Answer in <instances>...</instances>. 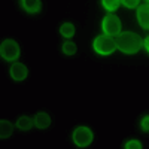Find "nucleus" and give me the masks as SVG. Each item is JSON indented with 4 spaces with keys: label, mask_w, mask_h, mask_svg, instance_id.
<instances>
[{
    "label": "nucleus",
    "mask_w": 149,
    "mask_h": 149,
    "mask_svg": "<svg viewBox=\"0 0 149 149\" xmlns=\"http://www.w3.org/2000/svg\"><path fill=\"white\" fill-rule=\"evenodd\" d=\"M116 46L121 49V51L127 52V54H133V52H137L140 46H142V39L130 31L125 33H121L118 36V40H116Z\"/></svg>",
    "instance_id": "nucleus-1"
},
{
    "label": "nucleus",
    "mask_w": 149,
    "mask_h": 149,
    "mask_svg": "<svg viewBox=\"0 0 149 149\" xmlns=\"http://www.w3.org/2000/svg\"><path fill=\"white\" fill-rule=\"evenodd\" d=\"M0 54L6 61H12V60H17L19 55V46L15 40L12 39H6L2 42L0 45Z\"/></svg>",
    "instance_id": "nucleus-2"
},
{
    "label": "nucleus",
    "mask_w": 149,
    "mask_h": 149,
    "mask_svg": "<svg viewBox=\"0 0 149 149\" xmlns=\"http://www.w3.org/2000/svg\"><path fill=\"white\" fill-rule=\"evenodd\" d=\"M94 48H95V51L98 54L107 55L116 48V42L109 36H98L94 40Z\"/></svg>",
    "instance_id": "nucleus-3"
},
{
    "label": "nucleus",
    "mask_w": 149,
    "mask_h": 149,
    "mask_svg": "<svg viewBox=\"0 0 149 149\" xmlns=\"http://www.w3.org/2000/svg\"><path fill=\"white\" fill-rule=\"evenodd\" d=\"M73 140L78 146H88L93 142V133L86 127H78L73 133Z\"/></svg>",
    "instance_id": "nucleus-4"
},
{
    "label": "nucleus",
    "mask_w": 149,
    "mask_h": 149,
    "mask_svg": "<svg viewBox=\"0 0 149 149\" xmlns=\"http://www.w3.org/2000/svg\"><path fill=\"white\" fill-rule=\"evenodd\" d=\"M103 30L107 36H116L121 30V22L118 19V17L115 15H107L103 19Z\"/></svg>",
    "instance_id": "nucleus-5"
},
{
    "label": "nucleus",
    "mask_w": 149,
    "mask_h": 149,
    "mask_svg": "<svg viewBox=\"0 0 149 149\" xmlns=\"http://www.w3.org/2000/svg\"><path fill=\"white\" fill-rule=\"evenodd\" d=\"M27 67L21 64V63H15L14 66L10 67V74H12V78H14L15 81H22V79H26L27 78Z\"/></svg>",
    "instance_id": "nucleus-6"
},
{
    "label": "nucleus",
    "mask_w": 149,
    "mask_h": 149,
    "mask_svg": "<svg viewBox=\"0 0 149 149\" xmlns=\"http://www.w3.org/2000/svg\"><path fill=\"white\" fill-rule=\"evenodd\" d=\"M137 19L143 29H149V5H143L137 10Z\"/></svg>",
    "instance_id": "nucleus-7"
},
{
    "label": "nucleus",
    "mask_w": 149,
    "mask_h": 149,
    "mask_svg": "<svg viewBox=\"0 0 149 149\" xmlns=\"http://www.w3.org/2000/svg\"><path fill=\"white\" fill-rule=\"evenodd\" d=\"M34 124L37 128H48L49 124H51V118L45 112H40V113H37L34 116Z\"/></svg>",
    "instance_id": "nucleus-8"
},
{
    "label": "nucleus",
    "mask_w": 149,
    "mask_h": 149,
    "mask_svg": "<svg viewBox=\"0 0 149 149\" xmlns=\"http://www.w3.org/2000/svg\"><path fill=\"white\" fill-rule=\"evenodd\" d=\"M22 6L27 12L34 14L40 9V0H22Z\"/></svg>",
    "instance_id": "nucleus-9"
},
{
    "label": "nucleus",
    "mask_w": 149,
    "mask_h": 149,
    "mask_svg": "<svg viewBox=\"0 0 149 149\" xmlns=\"http://www.w3.org/2000/svg\"><path fill=\"white\" fill-rule=\"evenodd\" d=\"M12 124L9 122V121H2L0 122V137L2 139H6V137H9V136L12 134Z\"/></svg>",
    "instance_id": "nucleus-10"
},
{
    "label": "nucleus",
    "mask_w": 149,
    "mask_h": 149,
    "mask_svg": "<svg viewBox=\"0 0 149 149\" xmlns=\"http://www.w3.org/2000/svg\"><path fill=\"white\" fill-rule=\"evenodd\" d=\"M31 125H33V122H31V119L29 116H21L18 119V122H17V127L19 130H30Z\"/></svg>",
    "instance_id": "nucleus-11"
},
{
    "label": "nucleus",
    "mask_w": 149,
    "mask_h": 149,
    "mask_svg": "<svg viewBox=\"0 0 149 149\" xmlns=\"http://www.w3.org/2000/svg\"><path fill=\"white\" fill-rule=\"evenodd\" d=\"M60 31H61V34H63L64 37H72L73 33H74V27H73V24L66 22V24H63V26H61Z\"/></svg>",
    "instance_id": "nucleus-12"
},
{
    "label": "nucleus",
    "mask_w": 149,
    "mask_h": 149,
    "mask_svg": "<svg viewBox=\"0 0 149 149\" xmlns=\"http://www.w3.org/2000/svg\"><path fill=\"white\" fill-rule=\"evenodd\" d=\"M63 52L67 54V55H73L74 52H76V45H74L73 42H66L63 45Z\"/></svg>",
    "instance_id": "nucleus-13"
},
{
    "label": "nucleus",
    "mask_w": 149,
    "mask_h": 149,
    "mask_svg": "<svg viewBox=\"0 0 149 149\" xmlns=\"http://www.w3.org/2000/svg\"><path fill=\"white\" fill-rule=\"evenodd\" d=\"M103 5L109 10H115L119 6V0H103Z\"/></svg>",
    "instance_id": "nucleus-14"
},
{
    "label": "nucleus",
    "mask_w": 149,
    "mask_h": 149,
    "mask_svg": "<svg viewBox=\"0 0 149 149\" xmlns=\"http://www.w3.org/2000/svg\"><path fill=\"white\" fill-rule=\"evenodd\" d=\"M125 148H128V149H140L142 145L137 140H130L128 143H125Z\"/></svg>",
    "instance_id": "nucleus-15"
},
{
    "label": "nucleus",
    "mask_w": 149,
    "mask_h": 149,
    "mask_svg": "<svg viewBox=\"0 0 149 149\" xmlns=\"http://www.w3.org/2000/svg\"><path fill=\"white\" fill-rule=\"evenodd\" d=\"M122 2H124V5H125L127 8H136L139 5L140 0H122Z\"/></svg>",
    "instance_id": "nucleus-16"
},
{
    "label": "nucleus",
    "mask_w": 149,
    "mask_h": 149,
    "mask_svg": "<svg viewBox=\"0 0 149 149\" xmlns=\"http://www.w3.org/2000/svg\"><path fill=\"white\" fill-rule=\"evenodd\" d=\"M142 128H143L145 131H149V116H145V118L142 119Z\"/></svg>",
    "instance_id": "nucleus-17"
},
{
    "label": "nucleus",
    "mask_w": 149,
    "mask_h": 149,
    "mask_svg": "<svg viewBox=\"0 0 149 149\" xmlns=\"http://www.w3.org/2000/svg\"><path fill=\"white\" fill-rule=\"evenodd\" d=\"M145 46H146V49L149 51V37H146V40H145Z\"/></svg>",
    "instance_id": "nucleus-18"
}]
</instances>
